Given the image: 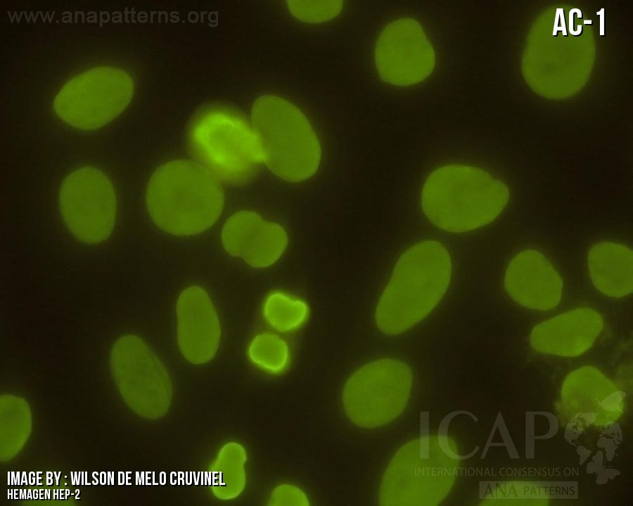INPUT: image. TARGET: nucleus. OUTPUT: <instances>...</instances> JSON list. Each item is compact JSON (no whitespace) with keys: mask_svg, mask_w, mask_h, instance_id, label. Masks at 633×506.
<instances>
[{"mask_svg":"<svg viewBox=\"0 0 633 506\" xmlns=\"http://www.w3.org/2000/svg\"><path fill=\"white\" fill-rule=\"evenodd\" d=\"M603 325L601 316L593 309H577L538 324L532 330L530 339L535 347L580 343L588 346Z\"/></svg>","mask_w":633,"mask_h":506,"instance_id":"nucleus-15","label":"nucleus"},{"mask_svg":"<svg viewBox=\"0 0 633 506\" xmlns=\"http://www.w3.org/2000/svg\"><path fill=\"white\" fill-rule=\"evenodd\" d=\"M246 451L238 443H228L220 449L210 471L212 491L217 498L228 500L243 492L246 483Z\"/></svg>","mask_w":633,"mask_h":506,"instance_id":"nucleus-16","label":"nucleus"},{"mask_svg":"<svg viewBox=\"0 0 633 506\" xmlns=\"http://www.w3.org/2000/svg\"><path fill=\"white\" fill-rule=\"evenodd\" d=\"M374 59L381 79L398 86L424 81L435 66L430 41L420 23L409 17L385 26L376 41Z\"/></svg>","mask_w":633,"mask_h":506,"instance_id":"nucleus-9","label":"nucleus"},{"mask_svg":"<svg viewBox=\"0 0 633 506\" xmlns=\"http://www.w3.org/2000/svg\"><path fill=\"white\" fill-rule=\"evenodd\" d=\"M113 354L116 374L123 385L148 389L171 402L170 376L140 337L133 335L121 337L114 345Z\"/></svg>","mask_w":633,"mask_h":506,"instance_id":"nucleus-13","label":"nucleus"},{"mask_svg":"<svg viewBox=\"0 0 633 506\" xmlns=\"http://www.w3.org/2000/svg\"><path fill=\"white\" fill-rule=\"evenodd\" d=\"M342 1H288V8L298 20L321 23L335 18L343 8Z\"/></svg>","mask_w":633,"mask_h":506,"instance_id":"nucleus-19","label":"nucleus"},{"mask_svg":"<svg viewBox=\"0 0 633 506\" xmlns=\"http://www.w3.org/2000/svg\"><path fill=\"white\" fill-rule=\"evenodd\" d=\"M563 283L552 264L541 252L526 249L509 263L504 276L507 294L519 304L549 310L561 300Z\"/></svg>","mask_w":633,"mask_h":506,"instance_id":"nucleus-12","label":"nucleus"},{"mask_svg":"<svg viewBox=\"0 0 633 506\" xmlns=\"http://www.w3.org/2000/svg\"><path fill=\"white\" fill-rule=\"evenodd\" d=\"M252 127L263 162L280 179L298 183L319 169L321 148L309 121L281 97L264 95L251 109Z\"/></svg>","mask_w":633,"mask_h":506,"instance_id":"nucleus-4","label":"nucleus"},{"mask_svg":"<svg viewBox=\"0 0 633 506\" xmlns=\"http://www.w3.org/2000/svg\"><path fill=\"white\" fill-rule=\"evenodd\" d=\"M588 267L594 285L602 293L620 297L632 291V252L627 247L611 242L594 245Z\"/></svg>","mask_w":633,"mask_h":506,"instance_id":"nucleus-14","label":"nucleus"},{"mask_svg":"<svg viewBox=\"0 0 633 506\" xmlns=\"http://www.w3.org/2000/svg\"><path fill=\"white\" fill-rule=\"evenodd\" d=\"M503 181L471 166H442L427 177L421 193L424 215L447 232L471 231L492 222L509 200Z\"/></svg>","mask_w":633,"mask_h":506,"instance_id":"nucleus-3","label":"nucleus"},{"mask_svg":"<svg viewBox=\"0 0 633 506\" xmlns=\"http://www.w3.org/2000/svg\"><path fill=\"white\" fill-rule=\"evenodd\" d=\"M452 264L440 242L426 240L398 259L375 310L383 333H403L424 320L442 301L451 283Z\"/></svg>","mask_w":633,"mask_h":506,"instance_id":"nucleus-1","label":"nucleus"},{"mask_svg":"<svg viewBox=\"0 0 633 506\" xmlns=\"http://www.w3.org/2000/svg\"><path fill=\"white\" fill-rule=\"evenodd\" d=\"M410 368L403 362L382 358L355 371L342 392V404L348 419L364 428L381 427L402 410L411 387Z\"/></svg>","mask_w":633,"mask_h":506,"instance_id":"nucleus-6","label":"nucleus"},{"mask_svg":"<svg viewBox=\"0 0 633 506\" xmlns=\"http://www.w3.org/2000/svg\"><path fill=\"white\" fill-rule=\"evenodd\" d=\"M187 138L197 163L225 183L248 182L263 162L252 126L225 108L200 112L188 128Z\"/></svg>","mask_w":633,"mask_h":506,"instance_id":"nucleus-5","label":"nucleus"},{"mask_svg":"<svg viewBox=\"0 0 633 506\" xmlns=\"http://www.w3.org/2000/svg\"><path fill=\"white\" fill-rule=\"evenodd\" d=\"M248 355L254 365L272 374L282 372L289 361L286 342L279 335L267 332L257 335L251 340Z\"/></svg>","mask_w":633,"mask_h":506,"instance_id":"nucleus-18","label":"nucleus"},{"mask_svg":"<svg viewBox=\"0 0 633 506\" xmlns=\"http://www.w3.org/2000/svg\"><path fill=\"white\" fill-rule=\"evenodd\" d=\"M60 209L70 232L87 244H97L111 235L117 202L111 181L98 169L82 167L63 181Z\"/></svg>","mask_w":633,"mask_h":506,"instance_id":"nucleus-8","label":"nucleus"},{"mask_svg":"<svg viewBox=\"0 0 633 506\" xmlns=\"http://www.w3.org/2000/svg\"><path fill=\"white\" fill-rule=\"evenodd\" d=\"M131 77L118 69L98 67L72 78L55 100V110L68 124L84 130L99 128L130 102Z\"/></svg>","mask_w":633,"mask_h":506,"instance_id":"nucleus-7","label":"nucleus"},{"mask_svg":"<svg viewBox=\"0 0 633 506\" xmlns=\"http://www.w3.org/2000/svg\"><path fill=\"white\" fill-rule=\"evenodd\" d=\"M154 223L174 235L189 236L210 228L224 207L219 180L197 162L174 160L152 174L146 194Z\"/></svg>","mask_w":633,"mask_h":506,"instance_id":"nucleus-2","label":"nucleus"},{"mask_svg":"<svg viewBox=\"0 0 633 506\" xmlns=\"http://www.w3.org/2000/svg\"><path fill=\"white\" fill-rule=\"evenodd\" d=\"M308 314L309 308L304 301L280 291L270 293L263 305L264 319L281 332L298 329L305 322Z\"/></svg>","mask_w":633,"mask_h":506,"instance_id":"nucleus-17","label":"nucleus"},{"mask_svg":"<svg viewBox=\"0 0 633 506\" xmlns=\"http://www.w3.org/2000/svg\"><path fill=\"white\" fill-rule=\"evenodd\" d=\"M221 239L227 253L257 268L275 264L285 252L288 241L281 226L246 210L236 212L227 219Z\"/></svg>","mask_w":633,"mask_h":506,"instance_id":"nucleus-11","label":"nucleus"},{"mask_svg":"<svg viewBox=\"0 0 633 506\" xmlns=\"http://www.w3.org/2000/svg\"><path fill=\"white\" fill-rule=\"evenodd\" d=\"M177 342L183 356L194 365L211 361L221 339L216 309L207 292L190 286L179 294L176 304Z\"/></svg>","mask_w":633,"mask_h":506,"instance_id":"nucleus-10","label":"nucleus"},{"mask_svg":"<svg viewBox=\"0 0 633 506\" xmlns=\"http://www.w3.org/2000/svg\"><path fill=\"white\" fill-rule=\"evenodd\" d=\"M269 505L307 506L309 503L306 494L300 488L290 484H283L274 489L270 495Z\"/></svg>","mask_w":633,"mask_h":506,"instance_id":"nucleus-20","label":"nucleus"}]
</instances>
